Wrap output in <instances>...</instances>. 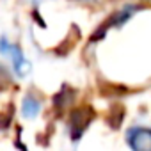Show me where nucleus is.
Returning a JSON list of instances; mask_svg holds the SVG:
<instances>
[{"mask_svg":"<svg viewBox=\"0 0 151 151\" xmlns=\"http://www.w3.org/2000/svg\"><path fill=\"white\" fill-rule=\"evenodd\" d=\"M0 52H2L4 55H7V57L13 60V68H14V71H16L18 77H25V75L30 71V64H29V60L23 57L22 50H20L16 45L9 43L6 37L0 39Z\"/></svg>","mask_w":151,"mask_h":151,"instance_id":"f257e3e1","label":"nucleus"},{"mask_svg":"<svg viewBox=\"0 0 151 151\" xmlns=\"http://www.w3.org/2000/svg\"><path fill=\"white\" fill-rule=\"evenodd\" d=\"M94 119V110L91 107H82L78 110H73L69 117V126H71V137L73 140L80 139L84 130L89 126V123Z\"/></svg>","mask_w":151,"mask_h":151,"instance_id":"f03ea898","label":"nucleus"},{"mask_svg":"<svg viewBox=\"0 0 151 151\" xmlns=\"http://www.w3.org/2000/svg\"><path fill=\"white\" fill-rule=\"evenodd\" d=\"M126 142L135 151H151V130L133 126L126 132Z\"/></svg>","mask_w":151,"mask_h":151,"instance_id":"7ed1b4c3","label":"nucleus"},{"mask_svg":"<svg viewBox=\"0 0 151 151\" xmlns=\"http://www.w3.org/2000/svg\"><path fill=\"white\" fill-rule=\"evenodd\" d=\"M139 9H140L139 6H126V7H123L121 11H117L116 14H112V16L109 18V22H105V25H107V27H119V25H124Z\"/></svg>","mask_w":151,"mask_h":151,"instance_id":"20e7f679","label":"nucleus"},{"mask_svg":"<svg viewBox=\"0 0 151 151\" xmlns=\"http://www.w3.org/2000/svg\"><path fill=\"white\" fill-rule=\"evenodd\" d=\"M39 112H41V101L36 100V96L27 94V96L23 98V103H22V114H23L27 119H32V117H36Z\"/></svg>","mask_w":151,"mask_h":151,"instance_id":"39448f33","label":"nucleus"},{"mask_svg":"<svg viewBox=\"0 0 151 151\" xmlns=\"http://www.w3.org/2000/svg\"><path fill=\"white\" fill-rule=\"evenodd\" d=\"M123 116H124L123 107H112V110H110V114H109L107 121H109V124H110L112 128H117V126H119V123L123 121Z\"/></svg>","mask_w":151,"mask_h":151,"instance_id":"423d86ee","label":"nucleus"},{"mask_svg":"<svg viewBox=\"0 0 151 151\" xmlns=\"http://www.w3.org/2000/svg\"><path fill=\"white\" fill-rule=\"evenodd\" d=\"M32 2H41V0H32Z\"/></svg>","mask_w":151,"mask_h":151,"instance_id":"0eeeda50","label":"nucleus"}]
</instances>
